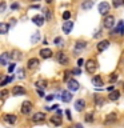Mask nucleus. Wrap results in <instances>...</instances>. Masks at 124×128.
Listing matches in <instances>:
<instances>
[{
  "instance_id": "f257e3e1",
  "label": "nucleus",
  "mask_w": 124,
  "mask_h": 128,
  "mask_svg": "<svg viewBox=\"0 0 124 128\" xmlns=\"http://www.w3.org/2000/svg\"><path fill=\"white\" fill-rule=\"evenodd\" d=\"M96 68H98V66H96L95 60L90 59V60H87V62H86V71L88 72V74H95Z\"/></svg>"
},
{
  "instance_id": "f03ea898",
  "label": "nucleus",
  "mask_w": 124,
  "mask_h": 128,
  "mask_svg": "<svg viewBox=\"0 0 124 128\" xmlns=\"http://www.w3.org/2000/svg\"><path fill=\"white\" fill-rule=\"evenodd\" d=\"M110 8H111V6L107 2H102V3L99 4L98 10H99V14L100 15H107L108 11H110Z\"/></svg>"
},
{
  "instance_id": "7ed1b4c3",
  "label": "nucleus",
  "mask_w": 124,
  "mask_h": 128,
  "mask_svg": "<svg viewBox=\"0 0 124 128\" xmlns=\"http://www.w3.org/2000/svg\"><path fill=\"white\" fill-rule=\"evenodd\" d=\"M103 24H104V27L106 28H112L114 27V24H115V18L112 15H107L106 18H104V20H103Z\"/></svg>"
},
{
  "instance_id": "20e7f679",
  "label": "nucleus",
  "mask_w": 124,
  "mask_h": 128,
  "mask_svg": "<svg viewBox=\"0 0 124 128\" xmlns=\"http://www.w3.org/2000/svg\"><path fill=\"white\" fill-rule=\"evenodd\" d=\"M67 84H68V90H70V91H78L79 88H80L79 82H76L75 79H70L67 82Z\"/></svg>"
},
{
  "instance_id": "39448f33",
  "label": "nucleus",
  "mask_w": 124,
  "mask_h": 128,
  "mask_svg": "<svg viewBox=\"0 0 124 128\" xmlns=\"http://www.w3.org/2000/svg\"><path fill=\"white\" fill-rule=\"evenodd\" d=\"M31 110H32V103L28 102V100H26V102L22 104V114L28 115L31 112Z\"/></svg>"
},
{
  "instance_id": "423d86ee",
  "label": "nucleus",
  "mask_w": 124,
  "mask_h": 128,
  "mask_svg": "<svg viewBox=\"0 0 124 128\" xmlns=\"http://www.w3.org/2000/svg\"><path fill=\"white\" fill-rule=\"evenodd\" d=\"M72 28H74V22H71V20H66V22L63 23V32L64 34H70L72 31Z\"/></svg>"
},
{
  "instance_id": "0eeeda50",
  "label": "nucleus",
  "mask_w": 124,
  "mask_h": 128,
  "mask_svg": "<svg viewBox=\"0 0 124 128\" xmlns=\"http://www.w3.org/2000/svg\"><path fill=\"white\" fill-rule=\"evenodd\" d=\"M56 58H58V62L60 64H63V66H66V64H68V58H67V55L64 54V52H58V55H56Z\"/></svg>"
},
{
  "instance_id": "6e6552de",
  "label": "nucleus",
  "mask_w": 124,
  "mask_h": 128,
  "mask_svg": "<svg viewBox=\"0 0 124 128\" xmlns=\"http://www.w3.org/2000/svg\"><path fill=\"white\" fill-rule=\"evenodd\" d=\"M46 120V115L43 114V112H36V114L32 116V122H35V123H42Z\"/></svg>"
},
{
  "instance_id": "1a4fd4ad",
  "label": "nucleus",
  "mask_w": 124,
  "mask_h": 128,
  "mask_svg": "<svg viewBox=\"0 0 124 128\" xmlns=\"http://www.w3.org/2000/svg\"><path fill=\"white\" fill-rule=\"evenodd\" d=\"M38 67H39V60H38V59L32 58V59L28 60V64H27V68H28V70H36Z\"/></svg>"
},
{
  "instance_id": "9d476101",
  "label": "nucleus",
  "mask_w": 124,
  "mask_h": 128,
  "mask_svg": "<svg viewBox=\"0 0 124 128\" xmlns=\"http://www.w3.org/2000/svg\"><path fill=\"white\" fill-rule=\"evenodd\" d=\"M44 20H46V19H44L42 15H36V16H34V18H32V23L36 24L38 27H42L43 24H44Z\"/></svg>"
},
{
  "instance_id": "9b49d317",
  "label": "nucleus",
  "mask_w": 124,
  "mask_h": 128,
  "mask_svg": "<svg viewBox=\"0 0 124 128\" xmlns=\"http://www.w3.org/2000/svg\"><path fill=\"white\" fill-rule=\"evenodd\" d=\"M26 94V90L22 87V86H15L14 90H12V95L14 96H20V95H24Z\"/></svg>"
},
{
  "instance_id": "f8f14e48",
  "label": "nucleus",
  "mask_w": 124,
  "mask_h": 128,
  "mask_svg": "<svg viewBox=\"0 0 124 128\" xmlns=\"http://www.w3.org/2000/svg\"><path fill=\"white\" fill-rule=\"evenodd\" d=\"M108 47H110V42H108V40H102V42L98 44V51L103 52V51H106Z\"/></svg>"
},
{
  "instance_id": "ddd939ff",
  "label": "nucleus",
  "mask_w": 124,
  "mask_h": 128,
  "mask_svg": "<svg viewBox=\"0 0 124 128\" xmlns=\"http://www.w3.org/2000/svg\"><path fill=\"white\" fill-rule=\"evenodd\" d=\"M10 59H11V54L4 52V54H2V56H0V64H2V66H7Z\"/></svg>"
},
{
  "instance_id": "4468645a",
  "label": "nucleus",
  "mask_w": 124,
  "mask_h": 128,
  "mask_svg": "<svg viewBox=\"0 0 124 128\" xmlns=\"http://www.w3.org/2000/svg\"><path fill=\"white\" fill-rule=\"evenodd\" d=\"M114 122H116V114H115V112H111V114H108L106 116L104 123H106V124H111V123H114Z\"/></svg>"
},
{
  "instance_id": "2eb2a0df",
  "label": "nucleus",
  "mask_w": 124,
  "mask_h": 128,
  "mask_svg": "<svg viewBox=\"0 0 124 128\" xmlns=\"http://www.w3.org/2000/svg\"><path fill=\"white\" fill-rule=\"evenodd\" d=\"M86 107V100L83 99H79L75 102V110L76 111H83V108Z\"/></svg>"
},
{
  "instance_id": "dca6fc26",
  "label": "nucleus",
  "mask_w": 124,
  "mask_h": 128,
  "mask_svg": "<svg viewBox=\"0 0 124 128\" xmlns=\"http://www.w3.org/2000/svg\"><path fill=\"white\" fill-rule=\"evenodd\" d=\"M62 100H63L64 103H70L71 100H72L71 92H70V91H64V92H62Z\"/></svg>"
},
{
  "instance_id": "f3484780",
  "label": "nucleus",
  "mask_w": 124,
  "mask_h": 128,
  "mask_svg": "<svg viewBox=\"0 0 124 128\" xmlns=\"http://www.w3.org/2000/svg\"><path fill=\"white\" fill-rule=\"evenodd\" d=\"M40 56L43 59H50L52 56V51L48 50V48H44V50H40Z\"/></svg>"
},
{
  "instance_id": "a211bd4d",
  "label": "nucleus",
  "mask_w": 124,
  "mask_h": 128,
  "mask_svg": "<svg viewBox=\"0 0 124 128\" xmlns=\"http://www.w3.org/2000/svg\"><path fill=\"white\" fill-rule=\"evenodd\" d=\"M120 98V91H111L110 95H108V99L112 100V102H115V100H118Z\"/></svg>"
},
{
  "instance_id": "6ab92c4d",
  "label": "nucleus",
  "mask_w": 124,
  "mask_h": 128,
  "mask_svg": "<svg viewBox=\"0 0 124 128\" xmlns=\"http://www.w3.org/2000/svg\"><path fill=\"white\" fill-rule=\"evenodd\" d=\"M92 84H94L95 87H102L103 86V80H102V78H100V76H94V78H92Z\"/></svg>"
},
{
  "instance_id": "aec40b11",
  "label": "nucleus",
  "mask_w": 124,
  "mask_h": 128,
  "mask_svg": "<svg viewBox=\"0 0 124 128\" xmlns=\"http://www.w3.org/2000/svg\"><path fill=\"white\" fill-rule=\"evenodd\" d=\"M86 42H83V40H79V42H76V44H75V51L78 52V51H82V50H84L86 48Z\"/></svg>"
},
{
  "instance_id": "412c9836",
  "label": "nucleus",
  "mask_w": 124,
  "mask_h": 128,
  "mask_svg": "<svg viewBox=\"0 0 124 128\" xmlns=\"http://www.w3.org/2000/svg\"><path fill=\"white\" fill-rule=\"evenodd\" d=\"M115 34H119V35H123L124 34V23L123 22H119L118 23V27L115 28Z\"/></svg>"
},
{
  "instance_id": "4be33fe9",
  "label": "nucleus",
  "mask_w": 124,
  "mask_h": 128,
  "mask_svg": "<svg viewBox=\"0 0 124 128\" xmlns=\"http://www.w3.org/2000/svg\"><path fill=\"white\" fill-rule=\"evenodd\" d=\"M4 120H6L8 124H15L16 116L15 115H4Z\"/></svg>"
},
{
  "instance_id": "5701e85b",
  "label": "nucleus",
  "mask_w": 124,
  "mask_h": 128,
  "mask_svg": "<svg viewBox=\"0 0 124 128\" xmlns=\"http://www.w3.org/2000/svg\"><path fill=\"white\" fill-rule=\"evenodd\" d=\"M51 123L54 124V126H60L62 124V119H60V115H56V116H52L51 118Z\"/></svg>"
},
{
  "instance_id": "b1692460",
  "label": "nucleus",
  "mask_w": 124,
  "mask_h": 128,
  "mask_svg": "<svg viewBox=\"0 0 124 128\" xmlns=\"http://www.w3.org/2000/svg\"><path fill=\"white\" fill-rule=\"evenodd\" d=\"M11 58L14 59V60H20L23 58V55H22V52L18 51V50H15V51H12V54H11Z\"/></svg>"
},
{
  "instance_id": "393cba45",
  "label": "nucleus",
  "mask_w": 124,
  "mask_h": 128,
  "mask_svg": "<svg viewBox=\"0 0 124 128\" xmlns=\"http://www.w3.org/2000/svg\"><path fill=\"white\" fill-rule=\"evenodd\" d=\"M10 24H7V23H2L0 24V34H3V35H6L7 32H8V30H10Z\"/></svg>"
},
{
  "instance_id": "a878e982",
  "label": "nucleus",
  "mask_w": 124,
  "mask_h": 128,
  "mask_svg": "<svg viewBox=\"0 0 124 128\" xmlns=\"http://www.w3.org/2000/svg\"><path fill=\"white\" fill-rule=\"evenodd\" d=\"M92 6H94L92 0H86V2L82 4V8H83V10H86V11H88V10H91V8H92Z\"/></svg>"
},
{
  "instance_id": "bb28decb",
  "label": "nucleus",
  "mask_w": 124,
  "mask_h": 128,
  "mask_svg": "<svg viewBox=\"0 0 124 128\" xmlns=\"http://www.w3.org/2000/svg\"><path fill=\"white\" fill-rule=\"evenodd\" d=\"M47 80H39V82H36V87H38V88H40V90H42V88H43V90H44V88H46L47 87Z\"/></svg>"
},
{
  "instance_id": "cd10ccee",
  "label": "nucleus",
  "mask_w": 124,
  "mask_h": 128,
  "mask_svg": "<svg viewBox=\"0 0 124 128\" xmlns=\"http://www.w3.org/2000/svg\"><path fill=\"white\" fill-rule=\"evenodd\" d=\"M39 40H40V32H35L34 36L31 38V43H32V44H36Z\"/></svg>"
},
{
  "instance_id": "c85d7f7f",
  "label": "nucleus",
  "mask_w": 124,
  "mask_h": 128,
  "mask_svg": "<svg viewBox=\"0 0 124 128\" xmlns=\"http://www.w3.org/2000/svg\"><path fill=\"white\" fill-rule=\"evenodd\" d=\"M43 12L46 14V18H47V20H51V19H52V14H51V11L48 10V8H44Z\"/></svg>"
},
{
  "instance_id": "c756f323",
  "label": "nucleus",
  "mask_w": 124,
  "mask_h": 128,
  "mask_svg": "<svg viewBox=\"0 0 124 128\" xmlns=\"http://www.w3.org/2000/svg\"><path fill=\"white\" fill-rule=\"evenodd\" d=\"M84 120H86L87 123H92V122H94V115H92V114H88V115H86V118H84Z\"/></svg>"
},
{
  "instance_id": "7c9ffc66",
  "label": "nucleus",
  "mask_w": 124,
  "mask_h": 128,
  "mask_svg": "<svg viewBox=\"0 0 124 128\" xmlns=\"http://www.w3.org/2000/svg\"><path fill=\"white\" fill-rule=\"evenodd\" d=\"M12 80H14V76H8V78H6L2 82V84H0V86H6L7 83H10V82H12Z\"/></svg>"
},
{
  "instance_id": "2f4dec72",
  "label": "nucleus",
  "mask_w": 124,
  "mask_h": 128,
  "mask_svg": "<svg viewBox=\"0 0 124 128\" xmlns=\"http://www.w3.org/2000/svg\"><path fill=\"white\" fill-rule=\"evenodd\" d=\"M112 4H114L115 8H118V7H120L123 4V0H112Z\"/></svg>"
},
{
  "instance_id": "473e14b6",
  "label": "nucleus",
  "mask_w": 124,
  "mask_h": 128,
  "mask_svg": "<svg viewBox=\"0 0 124 128\" xmlns=\"http://www.w3.org/2000/svg\"><path fill=\"white\" fill-rule=\"evenodd\" d=\"M70 18H71V12H70V11H66V12L63 14V19H64V20H70Z\"/></svg>"
},
{
  "instance_id": "72a5a7b5",
  "label": "nucleus",
  "mask_w": 124,
  "mask_h": 128,
  "mask_svg": "<svg viewBox=\"0 0 124 128\" xmlns=\"http://www.w3.org/2000/svg\"><path fill=\"white\" fill-rule=\"evenodd\" d=\"M54 43L56 44V46H62V44H63V39H62V38H56V39L54 40Z\"/></svg>"
},
{
  "instance_id": "f704fd0d",
  "label": "nucleus",
  "mask_w": 124,
  "mask_h": 128,
  "mask_svg": "<svg viewBox=\"0 0 124 128\" xmlns=\"http://www.w3.org/2000/svg\"><path fill=\"white\" fill-rule=\"evenodd\" d=\"M71 74H72V72H70V71H67L66 74H64V76H63L64 82H68V80H70V79H68V78H70V75H71Z\"/></svg>"
},
{
  "instance_id": "c9c22d12",
  "label": "nucleus",
  "mask_w": 124,
  "mask_h": 128,
  "mask_svg": "<svg viewBox=\"0 0 124 128\" xmlns=\"http://www.w3.org/2000/svg\"><path fill=\"white\" fill-rule=\"evenodd\" d=\"M95 102H96V106H102V104H103V100H102V99H100V98H99V96H98V98H96V99H95Z\"/></svg>"
},
{
  "instance_id": "e433bc0d",
  "label": "nucleus",
  "mask_w": 124,
  "mask_h": 128,
  "mask_svg": "<svg viewBox=\"0 0 124 128\" xmlns=\"http://www.w3.org/2000/svg\"><path fill=\"white\" fill-rule=\"evenodd\" d=\"M6 11V3L2 2V6H0V12H4Z\"/></svg>"
},
{
  "instance_id": "4c0bfd02",
  "label": "nucleus",
  "mask_w": 124,
  "mask_h": 128,
  "mask_svg": "<svg viewBox=\"0 0 124 128\" xmlns=\"http://www.w3.org/2000/svg\"><path fill=\"white\" fill-rule=\"evenodd\" d=\"M80 72H82V71H80L79 68H75V70H72V74H74V75H80Z\"/></svg>"
},
{
  "instance_id": "58836bf2",
  "label": "nucleus",
  "mask_w": 124,
  "mask_h": 128,
  "mask_svg": "<svg viewBox=\"0 0 124 128\" xmlns=\"http://www.w3.org/2000/svg\"><path fill=\"white\" fill-rule=\"evenodd\" d=\"M116 79H118V74H112V76L110 78V80H111V82H115Z\"/></svg>"
},
{
  "instance_id": "ea45409f",
  "label": "nucleus",
  "mask_w": 124,
  "mask_h": 128,
  "mask_svg": "<svg viewBox=\"0 0 124 128\" xmlns=\"http://www.w3.org/2000/svg\"><path fill=\"white\" fill-rule=\"evenodd\" d=\"M19 79H24V71L23 70L19 71Z\"/></svg>"
},
{
  "instance_id": "a19ab883",
  "label": "nucleus",
  "mask_w": 124,
  "mask_h": 128,
  "mask_svg": "<svg viewBox=\"0 0 124 128\" xmlns=\"http://www.w3.org/2000/svg\"><path fill=\"white\" fill-rule=\"evenodd\" d=\"M11 8H12V10H18V8H19V4H18V3L11 4Z\"/></svg>"
},
{
  "instance_id": "79ce46f5",
  "label": "nucleus",
  "mask_w": 124,
  "mask_h": 128,
  "mask_svg": "<svg viewBox=\"0 0 124 128\" xmlns=\"http://www.w3.org/2000/svg\"><path fill=\"white\" fill-rule=\"evenodd\" d=\"M14 70H15V64H11V66L8 67V72H10V74H11V72L14 71Z\"/></svg>"
},
{
  "instance_id": "37998d69",
  "label": "nucleus",
  "mask_w": 124,
  "mask_h": 128,
  "mask_svg": "<svg viewBox=\"0 0 124 128\" xmlns=\"http://www.w3.org/2000/svg\"><path fill=\"white\" fill-rule=\"evenodd\" d=\"M66 115H67V119H68V120H72V118H71V112L68 111V110L66 111Z\"/></svg>"
},
{
  "instance_id": "c03bdc74",
  "label": "nucleus",
  "mask_w": 124,
  "mask_h": 128,
  "mask_svg": "<svg viewBox=\"0 0 124 128\" xmlns=\"http://www.w3.org/2000/svg\"><path fill=\"white\" fill-rule=\"evenodd\" d=\"M54 98H55V96H54V95H48V96H47V98H46V99L48 100V102H51V100H54Z\"/></svg>"
},
{
  "instance_id": "a18cd8bd",
  "label": "nucleus",
  "mask_w": 124,
  "mask_h": 128,
  "mask_svg": "<svg viewBox=\"0 0 124 128\" xmlns=\"http://www.w3.org/2000/svg\"><path fill=\"white\" fill-rule=\"evenodd\" d=\"M83 63H84V60H83V59H79V60H78V66H79V67H82V66H83Z\"/></svg>"
},
{
  "instance_id": "49530a36",
  "label": "nucleus",
  "mask_w": 124,
  "mask_h": 128,
  "mask_svg": "<svg viewBox=\"0 0 124 128\" xmlns=\"http://www.w3.org/2000/svg\"><path fill=\"white\" fill-rule=\"evenodd\" d=\"M38 94L40 95V96H42V98H43V96H44V91H42V90H40V88H39V90H38Z\"/></svg>"
},
{
  "instance_id": "de8ad7c7",
  "label": "nucleus",
  "mask_w": 124,
  "mask_h": 128,
  "mask_svg": "<svg viewBox=\"0 0 124 128\" xmlns=\"http://www.w3.org/2000/svg\"><path fill=\"white\" fill-rule=\"evenodd\" d=\"M8 94V91H6V90H3L2 91V96H3V98H6V95Z\"/></svg>"
},
{
  "instance_id": "09e8293b",
  "label": "nucleus",
  "mask_w": 124,
  "mask_h": 128,
  "mask_svg": "<svg viewBox=\"0 0 124 128\" xmlns=\"http://www.w3.org/2000/svg\"><path fill=\"white\" fill-rule=\"evenodd\" d=\"M75 127H76V128H83V126H82V124H79V123H78V124H76V126H75Z\"/></svg>"
},
{
  "instance_id": "8fccbe9b",
  "label": "nucleus",
  "mask_w": 124,
  "mask_h": 128,
  "mask_svg": "<svg viewBox=\"0 0 124 128\" xmlns=\"http://www.w3.org/2000/svg\"><path fill=\"white\" fill-rule=\"evenodd\" d=\"M46 2H47L48 4H50V3H52V0H46Z\"/></svg>"
},
{
  "instance_id": "3c124183",
  "label": "nucleus",
  "mask_w": 124,
  "mask_h": 128,
  "mask_svg": "<svg viewBox=\"0 0 124 128\" xmlns=\"http://www.w3.org/2000/svg\"><path fill=\"white\" fill-rule=\"evenodd\" d=\"M123 4H124V0H123Z\"/></svg>"
}]
</instances>
